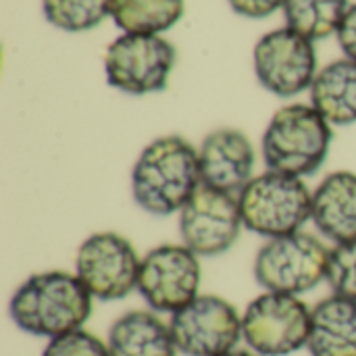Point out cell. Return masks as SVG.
Segmentation results:
<instances>
[{
  "mask_svg": "<svg viewBox=\"0 0 356 356\" xmlns=\"http://www.w3.org/2000/svg\"><path fill=\"white\" fill-rule=\"evenodd\" d=\"M200 186L198 148L175 134L152 140L131 167L134 202L152 217L179 215Z\"/></svg>",
  "mask_w": 356,
  "mask_h": 356,
  "instance_id": "1",
  "label": "cell"
},
{
  "mask_svg": "<svg viewBox=\"0 0 356 356\" xmlns=\"http://www.w3.org/2000/svg\"><path fill=\"white\" fill-rule=\"evenodd\" d=\"M92 298L75 273L44 271L15 290L8 311L21 332L52 340L83 327L92 315Z\"/></svg>",
  "mask_w": 356,
  "mask_h": 356,
  "instance_id": "2",
  "label": "cell"
},
{
  "mask_svg": "<svg viewBox=\"0 0 356 356\" xmlns=\"http://www.w3.org/2000/svg\"><path fill=\"white\" fill-rule=\"evenodd\" d=\"M332 125L313 104H286L267 123L261 152L269 171L292 177L317 173L332 148Z\"/></svg>",
  "mask_w": 356,
  "mask_h": 356,
  "instance_id": "3",
  "label": "cell"
},
{
  "mask_svg": "<svg viewBox=\"0 0 356 356\" xmlns=\"http://www.w3.org/2000/svg\"><path fill=\"white\" fill-rule=\"evenodd\" d=\"M244 229L271 240L300 232L311 221L313 192L300 177L265 171L238 194Z\"/></svg>",
  "mask_w": 356,
  "mask_h": 356,
  "instance_id": "4",
  "label": "cell"
},
{
  "mask_svg": "<svg viewBox=\"0 0 356 356\" xmlns=\"http://www.w3.org/2000/svg\"><path fill=\"white\" fill-rule=\"evenodd\" d=\"M332 248L305 229L267 240L254 257V280L265 292L305 294L327 280Z\"/></svg>",
  "mask_w": 356,
  "mask_h": 356,
  "instance_id": "5",
  "label": "cell"
},
{
  "mask_svg": "<svg viewBox=\"0 0 356 356\" xmlns=\"http://www.w3.org/2000/svg\"><path fill=\"white\" fill-rule=\"evenodd\" d=\"M175 58V46L159 33H123L106 48V81L125 94H154L169 86Z\"/></svg>",
  "mask_w": 356,
  "mask_h": 356,
  "instance_id": "6",
  "label": "cell"
},
{
  "mask_svg": "<svg viewBox=\"0 0 356 356\" xmlns=\"http://www.w3.org/2000/svg\"><path fill=\"white\" fill-rule=\"evenodd\" d=\"M311 309L292 294L265 292L242 315V338L259 356H288L307 348Z\"/></svg>",
  "mask_w": 356,
  "mask_h": 356,
  "instance_id": "7",
  "label": "cell"
},
{
  "mask_svg": "<svg viewBox=\"0 0 356 356\" xmlns=\"http://www.w3.org/2000/svg\"><path fill=\"white\" fill-rule=\"evenodd\" d=\"M142 257L117 232L88 236L75 254V275L88 292L104 302L123 300L138 290Z\"/></svg>",
  "mask_w": 356,
  "mask_h": 356,
  "instance_id": "8",
  "label": "cell"
},
{
  "mask_svg": "<svg viewBox=\"0 0 356 356\" xmlns=\"http://www.w3.org/2000/svg\"><path fill=\"white\" fill-rule=\"evenodd\" d=\"M252 65L261 86L282 98L311 90L319 73L313 40L290 27L265 33L254 44Z\"/></svg>",
  "mask_w": 356,
  "mask_h": 356,
  "instance_id": "9",
  "label": "cell"
},
{
  "mask_svg": "<svg viewBox=\"0 0 356 356\" xmlns=\"http://www.w3.org/2000/svg\"><path fill=\"white\" fill-rule=\"evenodd\" d=\"M202 282L200 257L184 244H161L142 257L138 292L156 313H177L190 305Z\"/></svg>",
  "mask_w": 356,
  "mask_h": 356,
  "instance_id": "10",
  "label": "cell"
},
{
  "mask_svg": "<svg viewBox=\"0 0 356 356\" xmlns=\"http://www.w3.org/2000/svg\"><path fill=\"white\" fill-rule=\"evenodd\" d=\"M175 346L186 356H223L236 350L242 338V317L221 296L198 294L171 315Z\"/></svg>",
  "mask_w": 356,
  "mask_h": 356,
  "instance_id": "11",
  "label": "cell"
},
{
  "mask_svg": "<svg viewBox=\"0 0 356 356\" xmlns=\"http://www.w3.org/2000/svg\"><path fill=\"white\" fill-rule=\"evenodd\" d=\"M177 225L181 244L200 259L225 254L244 229L238 196L200 186L179 211Z\"/></svg>",
  "mask_w": 356,
  "mask_h": 356,
  "instance_id": "12",
  "label": "cell"
},
{
  "mask_svg": "<svg viewBox=\"0 0 356 356\" xmlns=\"http://www.w3.org/2000/svg\"><path fill=\"white\" fill-rule=\"evenodd\" d=\"M202 186L238 196L252 179L257 150L250 138L234 127H219L204 136L200 148Z\"/></svg>",
  "mask_w": 356,
  "mask_h": 356,
  "instance_id": "13",
  "label": "cell"
},
{
  "mask_svg": "<svg viewBox=\"0 0 356 356\" xmlns=\"http://www.w3.org/2000/svg\"><path fill=\"white\" fill-rule=\"evenodd\" d=\"M311 221L334 246L356 240V173L334 171L313 192Z\"/></svg>",
  "mask_w": 356,
  "mask_h": 356,
  "instance_id": "14",
  "label": "cell"
},
{
  "mask_svg": "<svg viewBox=\"0 0 356 356\" xmlns=\"http://www.w3.org/2000/svg\"><path fill=\"white\" fill-rule=\"evenodd\" d=\"M311 356H356V302L327 296L311 309Z\"/></svg>",
  "mask_w": 356,
  "mask_h": 356,
  "instance_id": "15",
  "label": "cell"
},
{
  "mask_svg": "<svg viewBox=\"0 0 356 356\" xmlns=\"http://www.w3.org/2000/svg\"><path fill=\"white\" fill-rule=\"evenodd\" d=\"M111 356H177L171 327L154 313L131 311L121 315L108 332Z\"/></svg>",
  "mask_w": 356,
  "mask_h": 356,
  "instance_id": "16",
  "label": "cell"
},
{
  "mask_svg": "<svg viewBox=\"0 0 356 356\" xmlns=\"http://www.w3.org/2000/svg\"><path fill=\"white\" fill-rule=\"evenodd\" d=\"M311 104L330 125L356 123V60L344 56L319 69L311 86Z\"/></svg>",
  "mask_w": 356,
  "mask_h": 356,
  "instance_id": "17",
  "label": "cell"
},
{
  "mask_svg": "<svg viewBox=\"0 0 356 356\" xmlns=\"http://www.w3.org/2000/svg\"><path fill=\"white\" fill-rule=\"evenodd\" d=\"M186 13V0H111V17L123 33H163Z\"/></svg>",
  "mask_w": 356,
  "mask_h": 356,
  "instance_id": "18",
  "label": "cell"
},
{
  "mask_svg": "<svg viewBox=\"0 0 356 356\" xmlns=\"http://www.w3.org/2000/svg\"><path fill=\"white\" fill-rule=\"evenodd\" d=\"M350 8L348 0H286V27L309 40H325L338 33V27Z\"/></svg>",
  "mask_w": 356,
  "mask_h": 356,
  "instance_id": "19",
  "label": "cell"
},
{
  "mask_svg": "<svg viewBox=\"0 0 356 356\" xmlns=\"http://www.w3.org/2000/svg\"><path fill=\"white\" fill-rule=\"evenodd\" d=\"M48 23L63 31L94 29L111 15V0H42Z\"/></svg>",
  "mask_w": 356,
  "mask_h": 356,
  "instance_id": "20",
  "label": "cell"
},
{
  "mask_svg": "<svg viewBox=\"0 0 356 356\" xmlns=\"http://www.w3.org/2000/svg\"><path fill=\"white\" fill-rule=\"evenodd\" d=\"M327 284L336 296L356 302V240L332 248Z\"/></svg>",
  "mask_w": 356,
  "mask_h": 356,
  "instance_id": "21",
  "label": "cell"
},
{
  "mask_svg": "<svg viewBox=\"0 0 356 356\" xmlns=\"http://www.w3.org/2000/svg\"><path fill=\"white\" fill-rule=\"evenodd\" d=\"M42 356H111L108 346L86 330H75L71 334L52 338Z\"/></svg>",
  "mask_w": 356,
  "mask_h": 356,
  "instance_id": "22",
  "label": "cell"
},
{
  "mask_svg": "<svg viewBox=\"0 0 356 356\" xmlns=\"http://www.w3.org/2000/svg\"><path fill=\"white\" fill-rule=\"evenodd\" d=\"M229 6L248 19H265L269 15H273L277 8H284L286 0H227Z\"/></svg>",
  "mask_w": 356,
  "mask_h": 356,
  "instance_id": "23",
  "label": "cell"
},
{
  "mask_svg": "<svg viewBox=\"0 0 356 356\" xmlns=\"http://www.w3.org/2000/svg\"><path fill=\"white\" fill-rule=\"evenodd\" d=\"M336 38H338V44L344 50V54L356 60V4H350V8L346 10Z\"/></svg>",
  "mask_w": 356,
  "mask_h": 356,
  "instance_id": "24",
  "label": "cell"
},
{
  "mask_svg": "<svg viewBox=\"0 0 356 356\" xmlns=\"http://www.w3.org/2000/svg\"><path fill=\"white\" fill-rule=\"evenodd\" d=\"M223 356H259V355H254L252 350H250V353H246V350H232V353H227V355H223Z\"/></svg>",
  "mask_w": 356,
  "mask_h": 356,
  "instance_id": "25",
  "label": "cell"
}]
</instances>
